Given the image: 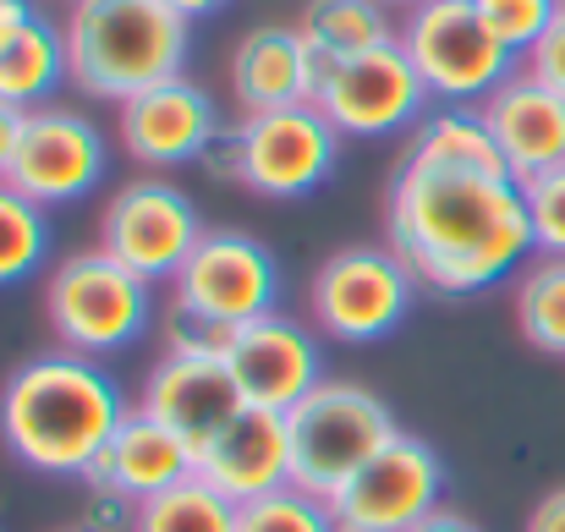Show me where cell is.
<instances>
[{
	"instance_id": "6da1fadb",
	"label": "cell",
	"mask_w": 565,
	"mask_h": 532,
	"mask_svg": "<svg viewBox=\"0 0 565 532\" xmlns=\"http://www.w3.org/2000/svg\"><path fill=\"white\" fill-rule=\"evenodd\" d=\"M384 247L423 291L445 297L489 291L522 275V264L539 253L527 198L511 177H472L412 160H401L384 192Z\"/></svg>"
},
{
	"instance_id": "7a4b0ae2",
	"label": "cell",
	"mask_w": 565,
	"mask_h": 532,
	"mask_svg": "<svg viewBox=\"0 0 565 532\" xmlns=\"http://www.w3.org/2000/svg\"><path fill=\"white\" fill-rule=\"evenodd\" d=\"M121 384L77 352H39L11 368L0 384V439L11 461L39 478H83L94 456L110 450L121 417Z\"/></svg>"
},
{
	"instance_id": "3957f363",
	"label": "cell",
	"mask_w": 565,
	"mask_h": 532,
	"mask_svg": "<svg viewBox=\"0 0 565 532\" xmlns=\"http://www.w3.org/2000/svg\"><path fill=\"white\" fill-rule=\"evenodd\" d=\"M61 33L66 83L88 99L127 105L132 94L188 72L192 22L166 0H72Z\"/></svg>"
},
{
	"instance_id": "277c9868",
	"label": "cell",
	"mask_w": 565,
	"mask_h": 532,
	"mask_svg": "<svg viewBox=\"0 0 565 532\" xmlns=\"http://www.w3.org/2000/svg\"><path fill=\"white\" fill-rule=\"evenodd\" d=\"M286 428H291V483L324 506L390 439H401L395 412L352 379H324L308 401L286 412Z\"/></svg>"
},
{
	"instance_id": "5b68a950",
	"label": "cell",
	"mask_w": 565,
	"mask_h": 532,
	"mask_svg": "<svg viewBox=\"0 0 565 532\" xmlns=\"http://www.w3.org/2000/svg\"><path fill=\"white\" fill-rule=\"evenodd\" d=\"M44 319L55 330V347L77 357L127 352L154 324V286L121 269L105 247L72 253L44 280Z\"/></svg>"
},
{
	"instance_id": "8992f818",
	"label": "cell",
	"mask_w": 565,
	"mask_h": 532,
	"mask_svg": "<svg viewBox=\"0 0 565 532\" xmlns=\"http://www.w3.org/2000/svg\"><path fill=\"white\" fill-rule=\"evenodd\" d=\"M395 44L406 50L412 72L423 77L434 105H483L511 72H522V55L505 50L472 0H423L406 11Z\"/></svg>"
},
{
	"instance_id": "52a82bcc",
	"label": "cell",
	"mask_w": 565,
	"mask_h": 532,
	"mask_svg": "<svg viewBox=\"0 0 565 532\" xmlns=\"http://www.w3.org/2000/svg\"><path fill=\"white\" fill-rule=\"evenodd\" d=\"M412 302H417L412 269L390 247H369V242L335 247L313 269V286H308L319 336H330L341 347H374L384 336H395L406 324Z\"/></svg>"
},
{
	"instance_id": "ba28073f",
	"label": "cell",
	"mask_w": 565,
	"mask_h": 532,
	"mask_svg": "<svg viewBox=\"0 0 565 532\" xmlns=\"http://www.w3.org/2000/svg\"><path fill=\"white\" fill-rule=\"evenodd\" d=\"M198 242H203L198 203L171 177L121 181L99 209V247L149 286H171Z\"/></svg>"
},
{
	"instance_id": "9c48e42d",
	"label": "cell",
	"mask_w": 565,
	"mask_h": 532,
	"mask_svg": "<svg viewBox=\"0 0 565 532\" xmlns=\"http://www.w3.org/2000/svg\"><path fill=\"white\" fill-rule=\"evenodd\" d=\"M236 138H242V187L269 203L319 192L341 160V132L330 127V116L319 105L242 116Z\"/></svg>"
},
{
	"instance_id": "30bf717a",
	"label": "cell",
	"mask_w": 565,
	"mask_h": 532,
	"mask_svg": "<svg viewBox=\"0 0 565 532\" xmlns=\"http://www.w3.org/2000/svg\"><path fill=\"white\" fill-rule=\"evenodd\" d=\"M105 171H110V143L99 121H88L72 105H39L28 110L6 181L39 209H66V203H83L105 181Z\"/></svg>"
},
{
	"instance_id": "8fae6325",
	"label": "cell",
	"mask_w": 565,
	"mask_h": 532,
	"mask_svg": "<svg viewBox=\"0 0 565 532\" xmlns=\"http://www.w3.org/2000/svg\"><path fill=\"white\" fill-rule=\"evenodd\" d=\"M171 302L242 330V324L275 313V302H280L275 253L247 231H203V242L192 247V258L171 280Z\"/></svg>"
},
{
	"instance_id": "7c38bea8",
	"label": "cell",
	"mask_w": 565,
	"mask_h": 532,
	"mask_svg": "<svg viewBox=\"0 0 565 532\" xmlns=\"http://www.w3.org/2000/svg\"><path fill=\"white\" fill-rule=\"evenodd\" d=\"M445 461L428 439L401 434L330 500L335 532H412L428 511H439Z\"/></svg>"
},
{
	"instance_id": "4fadbf2b",
	"label": "cell",
	"mask_w": 565,
	"mask_h": 532,
	"mask_svg": "<svg viewBox=\"0 0 565 532\" xmlns=\"http://www.w3.org/2000/svg\"><path fill=\"white\" fill-rule=\"evenodd\" d=\"M330 127L341 138H395L406 127H417L428 116V88L423 77L412 72L406 50L401 44H379V50H363V55H347L330 83L319 88L313 99Z\"/></svg>"
},
{
	"instance_id": "5bb4252c",
	"label": "cell",
	"mask_w": 565,
	"mask_h": 532,
	"mask_svg": "<svg viewBox=\"0 0 565 532\" xmlns=\"http://www.w3.org/2000/svg\"><path fill=\"white\" fill-rule=\"evenodd\" d=\"M214 132H220V110H214L209 88L192 83L188 72L132 94L127 105H116V143L143 171L198 166L203 149L214 143Z\"/></svg>"
},
{
	"instance_id": "9a60e30c",
	"label": "cell",
	"mask_w": 565,
	"mask_h": 532,
	"mask_svg": "<svg viewBox=\"0 0 565 532\" xmlns=\"http://www.w3.org/2000/svg\"><path fill=\"white\" fill-rule=\"evenodd\" d=\"M231 379L242 390L247 406L264 412H291L297 401H308L324 384V357H319V336L297 319H286L280 308L242 324L231 341Z\"/></svg>"
},
{
	"instance_id": "2e32d148",
	"label": "cell",
	"mask_w": 565,
	"mask_h": 532,
	"mask_svg": "<svg viewBox=\"0 0 565 532\" xmlns=\"http://www.w3.org/2000/svg\"><path fill=\"white\" fill-rule=\"evenodd\" d=\"M198 478L214 483L231 506H253L291 483V428L280 412L242 406L220 434L198 445Z\"/></svg>"
},
{
	"instance_id": "e0dca14e",
	"label": "cell",
	"mask_w": 565,
	"mask_h": 532,
	"mask_svg": "<svg viewBox=\"0 0 565 532\" xmlns=\"http://www.w3.org/2000/svg\"><path fill=\"white\" fill-rule=\"evenodd\" d=\"M478 110H483L516 187L565 166V94L539 83L533 72H511Z\"/></svg>"
},
{
	"instance_id": "ac0fdd59",
	"label": "cell",
	"mask_w": 565,
	"mask_h": 532,
	"mask_svg": "<svg viewBox=\"0 0 565 532\" xmlns=\"http://www.w3.org/2000/svg\"><path fill=\"white\" fill-rule=\"evenodd\" d=\"M138 406H143L149 417H160L166 428H177V434L192 445V456H198V445H203L209 434H220L247 401H242V390H236L225 357L166 352L154 368H149L143 401H138Z\"/></svg>"
},
{
	"instance_id": "d6986e66",
	"label": "cell",
	"mask_w": 565,
	"mask_h": 532,
	"mask_svg": "<svg viewBox=\"0 0 565 532\" xmlns=\"http://www.w3.org/2000/svg\"><path fill=\"white\" fill-rule=\"evenodd\" d=\"M192 472H198V456H192L188 439H182L177 428H166L160 417H149L143 406H132V412L121 417L110 450L94 456V467H88L77 483H83V489L110 483V489H127V494L143 506V500H154V494L188 483Z\"/></svg>"
},
{
	"instance_id": "ffe728a7",
	"label": "cell",
	"mask_w": 565,
	"mask_h": 532,
	"mask_svg": "<svg viewBox=\"0 0 565 532\" xmlns=\"http://www.w3.org/2000/svg\"><path fill=\"white\" fill-rule=\"evenodd\" d=\"M231 94H236L242 116L313 105V94H308V44H302L297 22H258V28H247L236 39Z\"/></svg>"
},
{
	"instance_id": "44dd1931",
	"label": "cell",
	"mask_w": 565,
	"mask_h": 532,
	"mask_svg": "<svg viewBox=\"0 0 565 532\" xmlns=\"http://www.w3.org/2000/svg\"><path fill=\"white\" fill-rule=\"evenodd\" d=\"M66 83V33L50 22L33 0H17L0 11V99L17 110L55 105V88Z\"/></svg>"
},
{
	"instance_id": "7402d4cb",
	"label": "cell",
	"mask_w": 565,
	"mask_h": 532,
	"mask_svg": "<svg viewBox=\"0 0 565 532\" xmlns=\"http://www.w3.org/2000/svg\"><path fill=\"white\" fill-rule=\"evenodd\" d=\"M406 160L412 166H439V171H472V177H511L478 105H434L412 127Z\"/></svg>"
},
{
	"instance_id": "603a6c76",
	"label": "cell",
	"mask_w": 565,
	"mask_h": 532,
	"mask_svg": "<svg viewBox=\"0 0 565 532\" xmlns=\"http://www.w3.org/2000/svg\"><path fill=\"white\" fill-rule=\"evenodd\" d=\"M297 33L324 50V55H363L379 44H395V22H390V6L379 0H308L302 17H297Z\"/></svg>"
},
{
	"instance_id": "cb8c5ba5",
	"label": "cell",
	"mask_w": 565,
	"mask_h": 532,
	"mask_svg": "<svg viewBox=\"0 0 565 532\" xmlns=\"http://www.w3.org/2000/svg\"><path fill=\"white\" fill-rule=\"evenodd\" d=\"M511 313H516V330L527 347L565 357V258L533 253L522 264L516 291H511Z\"/></svg>"
},
{
	"instance_id": "d4e9b609",
	"label": "cell",
	"mask_w": 565,
	"mask_h": 532,
	"mask_svg": "<svg viewBox=\"0 0 565 532\" xmlns=\"http://www.w3.org/2000/svg\"><path fill=\"white\" fill-rule=\"evenodd\" d=\"M236 511H242V506H231L214 483H203V478L192 472L188 483H177V489L143 500L132 532H236Z\"/></svg>"
},
{
	"instance_id": "484cf974",
	"label": "cell",
	"mask_w": 565,
	"mask_h": 532,
	"mask_svg": "<svg viewBox=\"0 0 565 532\" xmlns=\"http://www.w3.org/2000/svg\"><path fill=\"white\" fill-rule=\"evenodd\" d=\"M50 258V209L0 181V291L39 275Z\"/></svg>"
},
{
	"instance_id": "4316f807",
	"label": "cell",
	"mask_w": 565,
	"mask_h": 532,
	"mask_svg": "<svg viewBox=\"0 0 565 532\" xmlns=\"http://www.w3.org/2000/svg\"><path fill=\"white\" fill-rule=\"evenodd\" d=\"M236 532H335V517H330L324 500H313L297 483H286V489L242 506L236 511Z\"/></svg>"
},
{
	"instance_id": "83f0119b",
	"label": "cell",
	"mask_w": 565,
	"mask_h": 532,
	"mask_svg": "<svg viewBox=\"0 0 565 532\" xmlns=\"http://www.w3.org/2000/svg\"><path fill=\"white\" fill-rule=\"evenodd\" d=\"M472 6H478L483 28L516 55H527L550 33V22L565 11V0H472Z\"/></svg>"
},
{
	"instance_id": "f1b7e54d",
	"label": "cell",
	"mask_w": 565,
	"mask_h": 532,
	"mask_svg": "<svg viewBox=\"0 0 565 532\" xmlns=\"http://www.w3.org/2000/svg\"><path fill=\"white\" fill-rule=\"evenodd\" d=\"M160 341H166V352L177 357H231L236 330L209 319V313H192L182 302H171V313L160 319Z\"/></svg>"
},
{
	"instance_id": "f546056e",
	"label": "cell",
	"mask_w": 565,
	"mask_h": 532,
	"mask_svg": "<svg viewBox=\"0 0 565 532\" xmlns=\"http://www.w3.org/2000/svg\"><path fill=\"white\" fill-rule=\"evenodd\" d=\"M522 198H527V220H533V242H539V253L565 258V166L544 171V177H533L527 187H522Z\"/></svg>"
},
{
	"instance_id": "4dcf8cb0",
	"label": "cell",
	"mask_w": 565,
	"mask_h": 532,
	"mask_svg": "<svg viewBox=\"0 0 565 532\" xmlns=\"http://www.w3.org/2000/svg\"><path fill=\"white\" fill-rule=\"evenodd\" d=\"M132 522H138V500L127 489H110V483L88 489L83 517H77V528L88 532H132Z\"/></svg>"
},
{
	"instance_id": "1f68e13d",
	"label": "cell",
	"mask_w": 565,
	"mask_h": 532,
	"mask_svg": "<svg viewBox=\"0 0 565 532\" xmlns=\"http://www.w3.org/2000/svg\"><path fill=\"white\" fill-rule=\"evenodd\" d=\"M522 72H533L539 83H550L555 94H565V11L550 22V33L522 55Z\"/></svg>"
},
{
	"instance_id": "d6a6232c",
	"label": "cell",
	"mask_w": 565,
	"mask_h": 532,
	"mask_svg": "<svg viewBox=\"0 0 565 532\" xmlns=\"http://www.w3.org/2000/svg\"><path fill=\"white\" fill-rule=\"evenodd\" d=\"M203 177H214V181H236L242 187V138H236V127H220L214 132V143L203 149Z\"/></svg>"
},
{
	"instance_id": "836d02e7",
	"label": "cell",
	"mask_w": 565,
	"mask_h": 532,
	"mask_svg": "<svg viewBox=\"0 0 565 532\" xmlns=\"http://www.w3.org/2000/svg\"><path fill=\"white\" fill-rule=\"evenodd\" d=\"M22 127H28V110H17V105H6V99H0V181L11 177V160H17Z\"/></svg>"
},
{
	"instance_id": "e575fe53",
	"label": "cell",
	"mask_w": 565,
	"mask_h": 532,
	"mask_svg": "<svg viewBox=\"0 0 565 532\" xmlns=\"http://www.w3.org/2000/svg\"><path fill=\"white\" fill-rule=\"evenodd\" d=\"M522 532H565V483L561 489H550V494L527 511V528Z\"/></svg>"
},
{
	"instance_id": "d590c367",
	"label": "cell",
	"mask_w": 565,
	"mask_h": 532,
	"mask_svg": "<svg viewBox=\"0 0 565 532\" xmlns=\"http://www.w3.org/2000/svg\"><path fill=\"white\" fill-rule=\"evenodd\" d=\"M412 532H483V528H478L472 517H461V511L439 506V511H428V517H423V522H417Z\"/></svg>"
},
{
	"instance_id": "8d00e7d4",
	"label": "cell",
	"mask_w": 565,
	"mask_h": 532,
	"mask_svg": "<svg viewBox=\"0 0 565 532\" xmlns=\"http://www.w3.org/2000/svg\"><path fill=\"white\" fill-rule=\"evenodd\" d=\"M177 17H188V22H198V17H214V11H225L231 0H166Z\"/></svg>"
},
{
	"instance_id": "74e56055",
	"label": "cell",
	"mask_w": 565,
	"mask_h": 532,
	"mask_svg": "<svg viewBox=\"0 0 565 532\" xmlns=\"http://www.w3.org/2000/svg\"><path fill=\"white\" fill-rule=\"evenodd\" d=\"M379 6H401V11H412V6H423V0H379Z\"/></svg>"
},
{
	"instance_id": "f35d334b",
	"label": "cell",
	"mask_w": 565,
	"mask_h": 532,
	"mask_svg": "<svg viewBox=\"0 0 565 532\" xmlns=\"http://www.w3.org/2000/svg\"><path fill=\"white\" fill-rule=\"evenodd\" d=\"M11 6H17V0H0V11H11Z\"/></svg>"
},
{
	"instance_id": "ab89813d",
	"label": "cell",
	"mask_w": 565,
	"mask_h": 532,
	"mask_svg": "<svg viewBox=\"0 0 565 532\" xmlns=\"http://www.w3.org/2000/svg\"><path fill=\"white\" fill-rule=\"evenodd\" d=\"M61 532H88V528H61Z\"/></svg>"
},
{
	"instance_id": "60d3db41",
	"label": "cell",
	"mask_w": 565,
	"mask_h": 532,
	"mask_svg": "<svg viewBox=\"0 0 565 532\" xmlns=\"http://www.w3.org/2000/svg\"><path fill=\"white\" fill-rule=\"evenodd\" d=\"M66 6H72V0H66Z\"/></svg>"
}]
</instances>
